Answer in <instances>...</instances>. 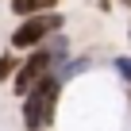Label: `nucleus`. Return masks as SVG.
I'll use <instances>...</instances> for the list:
<instances>
[{
    "label": "nucleus",
    "instance_id": "obj_1",
    "mask_svg": "<svg viewBox=\"0 0 131 131\" xmlns=\"http://www.w3.org/2000/svg\"><path fill=\"white\" fill-rule=\"evenodd\" d=\"M58 96H62V81H58L54 73L42 77V81L23 96V127H27V131H46L50 119H54Z\"/></svg>",
    "mask_w": 131,
    "mask_h": 131
},
{
    "label": "nucleus",
    "instance_id": "obj_2",
    "mask_svg": "<svg viewBox=\"0 0 131 131\" xmlns=\"http://www.w3.org/2000/svg\"><path fill=\"white\" fill-rule=\"evenodd\" d=\"M66 27V16L62 12H42V16H27L16 31H12V50H35L42 46L54 31Z\"/></svg>",
    "mask_w": 131,
    "mask_h": 131
},
{
    "label": "nucleus",
    "instance_id": "obj_3",
    "mask_svg": "<svg viewBox=\"0 0 131 131\" xmlns=\"http://www.w3.org/2000/svg\"><path fill=\"white\" fill-rule=\"evenodd\" d=\"M54 73V58H50V50L46 46H35L23 62H19V70H16V77H12V93L16 96H27L42 77H50Z\"/></svg>",
    "mask_w": 131,
    "mask_h": 131
},
{
    "label": "nucleus",
    "instance_id": "obj_4",
    "mask_svg": "<svg viewBox=\"0 0 131 131\" xmlns=\"http://www.w3.org/2000/svg\"><path fill=\"white\" fill-rule=\"evenodd\" d=\"M12 12H16L19 19L42 16V12H58V0H12Z\"/></svg>",
    "mask_w": 131,
    "mask_h": 131
},
{
    "label": "nucleus",
    "instance_id": "obj_5",
    "mask_svg": "<svg viewBox=\"0 0 131 131\" xmlns=\"http://www.w3.org/2000/svg\"><path fill=\"white\" fill-rule=\"evenodd\" d=\"M16 70H19V58L16 54H0V81H12Z\"/></svg>",
    "mask_w": 131,
    "mask_h": 131
},
{
    "label": "nucleus",
    "instance_id": "obj_6",
    "mask_svg": "<svg viewBox=\"0 0 131 131\" xmlns=\"http://www.w3.org/2000/svg\"><path fill=\"white\" fill-rule=\"evenodd\" d=\"M112 66H116V73L131 85V58H123V54H119V58H112Z\"/></svg>",
    "mask_w": 131,
    "mask_h": 131
},
{
    "label": "nucleus",
    "instance_id": "obj_7",
    "mask_svg": "<svg viewBox=\"0 0 131 131\" xmlns=\"http://www.w3.org/2000/svg\"><path fill=\"white\" fill-rule=\"evenodd\" d=\"M96 8L100 12H112V0H96Z\"/></svg>",
    "mask_w": 131,
    "mask_h": 131
},
{
    "label": "nucleus",
    "instance_id": "obj_8",
    "mask_svg": "<svg viewBox=\"0 0 131 131\" xmlns=\"http://www.w3.org/2000/svg\"><path fill=\"white\" fill-rule=\"evenodd\" d=\"M119 4H127V8H131V0H119Z\"/></svg>",
    "mask_w": 131,
    "mask_h": 131
},
{
    "label": "nucleus",
    "instance_id": "obj_9",
    "mask_svg": "<svg viewBox=\"0 0 131 131\" xmlns=\"http://www.w3.org/2000/svg\"><path fill=\"white\" fill-rule=\"evenodd\" d=\"M127 39H131V27H127Z\"/></svg>",
    "mask_w": 131,
    "mask_h": 131
}]
</instances>
